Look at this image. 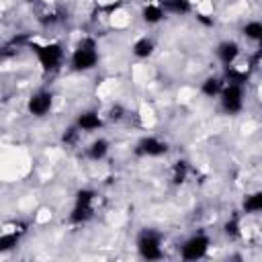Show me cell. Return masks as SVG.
<instances>
[{"instance_id": "1", "label": "cell", "mask_w": 262, "mask_h": 262, "mask_svg": "<svg viewBox=\"0 0 262 262\" xmlns=\"http://www.w3.org/2000/svg\"><path fill=\"white\" fill-rule=\"evenodd\" d=\"M98 61H100L98 41L92 35H80V39L76 41V45L68 57L70 70L78 72V74H86V72H92L98 66Z\"/></svg>"}, {"instance_id": "2", "label": "cell", "mask_w": 262, "mask_h": 262, "mask_svg": "<svg viewBox=\"0 0 262 262\" xmlns=\"http://www.w3.org/2000/svg\"><path fill=\"white\" fill-rule=\"evenodd\" d=\"M219 106L227 115H239L246 106V88H244V84L225 82V86L219 94Z\"/></svg>"}, {"instance_id": "3", "label": "cell", "mask_w": 262, "mask_h": 262, "mask_svg": "<svg viewBox=\"0 0 262 262\" xmlns=\"http://www.w3.org/2000/svg\"><path fill=\"white\" fill-rule=\"evenodd\" d=\"M209 250H211V237L203 231H196L180 244L178 254L184 260H199V258H205L209 254Z\"/></svg>"}, {"instance_id": "4", "label": "cell", "mask_w": 262, "mask_h": 262, "mask_svg": "<svg viewBox=\"0 0 262 262\" xmlns=\"http://www.w3.org/2000/svg\"><path fill=\"white\" fill-rule=\"evenodd\" d=\"M137 252L141 258L147 260H158L164 256V237L160 231L154 229H145L141 231V235L137 237Z\"/></svg>"}, {"instance_id": "5", "label": "cell", "mask_w": 262, "mask_h": 262, "mask_svg": "<svg viewBox=\"0 0 262 262\" xmlns=\"http://www.w3.org/2000/svg\"><path fill=\"white\" fill-rule=\"evenodd\" d=\"M53 102H55L53 92L47 90V88H41V90L33 92V94L27 98V111H29V115L41 119V117H45V115L51 113Z\"/></svg>"}, {"instance_id": "6", "label": "cell", "mask_w": 262, "mask_h": 262, "mask_svg": "<svg viewBox=\"0 0 262 262\" xmlns=\"http://www.w3.org/2000/svg\"><path fill=\"white\" fill-rule=\"evenodd\" d=\"M135 151L139 156H145V158H162L168 151V143L158 135H145L137 141Z\"/></svg>"}, {"instance_id": "7", "label": "cell", "mask_w": 262, "mask_h": 262, "mask_svg": "<svg viewBox=\"0 0 262 262\" xmlns=\"http://www.w3.org/2000/svg\"><path fill=\"white\" fill-rule=\"evenodd\" d=\"M131 23H133V14L125 4H119V6L111 8L108 14H106V25L113 31H127L131 27Z\"/></svg>"}, {"instance_id": "8", "label": "cell", "mask_w": 262, "mask_h": 262, "mask_svg": "<svg viewBox=\"0 0 262 262\" xmlns=\"http://www.w3.org/2000/svg\"><path fill=\"white\" fill-rule=\"evenodd\" d=\"M215 55L219 59V63H223V68L231 66L239 55H242V45L235 41V39H223L217 49H215Z\"/></svg>"}, {"instance_id": "9", "label": "cell", "mask_w": 262, "mask_h": 262, "mask_svg": "<svg viewBox=\"0 0 262 262\" xmlns=\"http://www.w3.org/2000/svg\"><path fill=\"white\" fill-rule=\"evenodd\" d=\"M104 123H106V121H104L102 113L92 111V108L82 111V113H78V117H76V125H78L84 133H96L98 129L104 127Z\"/></svg>"}, {"instance_id": "10", "label": "cell", "mask_w": 262, "mask_h": 262, "mask_svg": "<svg viewBox=\"0 0 262 262\" xmlns=\"http://www.w3.org/2000/svg\"><path fill=\"white\" fill-rule=\"evenodd\" d=\"M111 151V141L106 137H94L86 147H84V156L90 162H102Z\"/></svg>"}, {"instance_id": "11", "label": "cell", "mask_w": 262, "mask_h": 262, "mask_svg": "<svg viewBox=\"0 0 262 262\" xmlns=\"http://www.w3.org/2000/svg\"><path fill=\"white\" fill-rule=\"evenodd\" d=\"M141 20L147 23V25H160L164 18H166V10L162 6V2H143L141 6Z\"/></svg>"}, {"instance_id": "12", "label": "cell", "mask_w": 262, "mask_h": 262, "mask_svg": "<svg viewBox=\"0 0 262 262\" xmlns=\"http://www.w3.org/2000/svg\"><path fill=\"white\" fill-rule=\"evenodd\" d=\"M156 51V41L147 35H139L133 43H131V53L137 57V59H147L151 57Z\"/></svg>"}, {"instance_id": "13", "label": "cell", "mask_w": 262, "mask_h": 262, "mask_svg": "<svg viewBox=\"0 0 262 262\" xmlns=\"http://www.w3.org/2000/svg\"><path fill=\"white\" fill-rule=\"evenodd\" d=\"M223 86H225V78L223 76H217V74H211V76H207L201 82V94L207 96V98H215V96L221 94Z\"/></svg>"}, {"instance_id": "14", "label": "cell", "mask_w": 262, "mask_h": 262, "mask_svg": "<svg viewBox=\"0 0 262 262\" xmlns=\"http://www.w3.org/2000/svg\"><path fill=\"white\" fill-rule=\"evenodd\" d=\"M162 6L166 14H172V16H186L194 12V4L190 0H162Z\"/></svg>"}, {"instance_id": "15", "label": "cell", "mask_w": 262, "mask_h": 262, "mask_svg": "<svg viewBox=\"0 0 262 262\" xmlns=\"http://www.w3.org/2000/svg\"><path fill=\"white\" fill-rule=\"evenodd\" d=\"M242 211L246 215H256V213H262V188L260 190H254V192H248L242 201Z\"/></svg>"}, {"instance_id": "16", "label": "cell", "mask_w": 262, "mask_h": 262, "mask_svg": "<svg viewBox=\"0 0 262 262\" xmlns=\"http://www.w3.org/2000/svg\"><path fill=\"white\" fill-rule=\"evenodd\" d=\"M242 35L252 41V43H260L262 41V20L260 18H250L244 23L242 27Z\"/></svg>"}, {"instance_id": "17", "label": "cell", "mask_w": 262, "mask_h": 262, "mask_svg": "<svg viewBox=\"0 0 262 262\" xmlns=\"http://www.w3.org/2000/svg\"><path fill=\"white\" fill-rule=\"evenodd\" d=\"M186 178H188V164L186 162H174L170 166V182L180 186L186 182Z\"/></svg>"}, {"instance_id": "18", "label": "cell", "mask_w": 262, "mask_h": 262, "mask_svg": "<svg viewBox=\"0 0 262 262\" xmlns=\"http://www.w3.org/2000/svg\"><path fill=\"white\" fill-rule=\"evenodd\" d=\"M53 219V211L49 209V207H39L37 209V213H35V223L37 225H45V223H49Z\"/></svg>"}, {"instance_id": "19", "label": "cell", "mask_w": 262, "mask_h": 262, "mask_svg": "<svg viewBox=\"0 0 262 262\" xmlns=\"http://www.w3.org/2000/svg\"><path fill=\"white\" fill-rule=\"evenodd\" d=\"M254 96L258 98V102H260V106H262V82H258V86H256V92H254Z\"/></svg>"}, {"instance_id": "20", "label": "cell", "mask_w": 262, "mask_h": 262, "mask_svg": "<svg viewBox=\"0 0 262 262\" xmlns=\"http://www.w3.org/2000/svg\"><path fill=\"white\" fill-rule=\"evenodd\" d=\"M256 68L262 72V55H258V53H256Z\"/></svg>"}, {"instance_id": "21", "label": "cell", "mask_w": 262, "mask_h": 262, "mask_svg": "<svg viewBox=\"0 0 262 262\" xmlns=\"http://www.w3.org/2000/svg\"><path fill=\"white\" fill-rule=\"evenodd\" d=\"M190 2H192V4H196V2H201V0H190Z\"/></svg>"}, {"instance_id": "22", "label": "cell", "mask_w": 262, "mask_h": 262, "mask_svg": "<svg viewBox=\"0 0 262 262\" xmlns=\"http://www.w3.org/2000/svg\"><path fill=\"white\" fill-rule=\"evenodd\" d=\"M25 2H35V0H25Z\"/></svg>"}]
</instances>
